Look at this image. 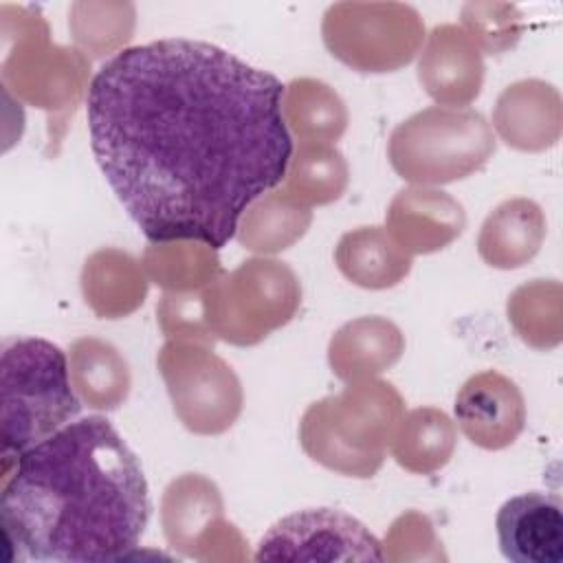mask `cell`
I'll return each mask as SVG.
<instances>
[{"label":"cell","instance_id":"obj_1","mask_svg":"<svg viewBox=\"0 0 563 563\" xmlns=\"http://www.w3.org/2000/svg\"><path fill=\"white\" fill-rule=\"evenodd\" d=\"M286 88L233 53L165 37L112 55L90 79L92 154L154 244L222 249L288 172Z\"/></svg>","mask_w":563,"mask_h":563},{"label":"cell","instance_id":"obj_2","mask_svg":"<svg viewBox=\"0 0 563 563\" xmlns=\"http://www.w3.org/2000/svg\"><path fill=\"white\" fill-rule=\"evenodd\" d=\"M2 473L11 561H119L136 550L150 521L139 457L103 416L70 420Z\"/></svg>","mask_w":563,"mask_h":563},{"label":"cell","instance_id":"obj_3","mask_svg":"<svg viewBox=\"0 0 563 563\" xmlns=\"http://www.w3.org/2000/svg\"><path fill=\"white\" fill-rule=\"evenodd\" d=\"M400 418V394L389 383L363 378L312 402L301 418L299 440L314 462L350 477H372Z\"/></svg>","mask_w":563,"mask_h":563},{"label":"cell","instance_id":"obj_4","mask_svg":"<svg viewBox=\"0 0 563 563\" xmlns=\"http://www.w3.org/2000/svg\"><path fill=\"white\" fill-rule=\"evenodd\" d=\"M2 471L73 418L81 402L66 354L51 341L15 336L2 343Z\"/></svg>","mask_w":563,"mask_h":563},{"label":"cell","instance_id":"obj_5","mask_svg":"<svg viewBox=\"0 0 563 563\" xmlns=\"http://www.w3.org/2000/svg\"><path fill=\"white\" fill-rule=\"evenodd\" d=\"M387 154L400 178L446 185L482 169L495 154V136L477 110L431 106L394 128Z\"/></svg>","mask_w":563,"mask_h":563},{"label":"cell","instance_id":"obj_6","mask_svg":"<svg viewBox=\"0 0 563 563\" xmlns=\"http://www.w3.org/2000/svg\"><path fill=\"white\" fill-rule=\"evenodd\" d=\"M295 273L275 260H249L213 279L202 295V314L213 334L253 345L288 323L299 306Z\"/></svg>","mask_w":563,"mask_h":563},{"label":"cell","instance_id":"obj_7","mask_svg":"<svg viewBox=\"0 0 563 563\" xmlns=\"http://www.w3.org/2000/svg\"><path fill=\"white\" fill-rule=\"evenodd\" d=\"M323 42L361 73H389L409 64L422 44L420 15L396 2H341L323 18Z\"/></svg>","mask_w":563,"mask_h":563},{"label":"cell","instance_id":"obj_8","mask_svg":"<svg viewBox=\"0 0 563 563\" xmlns=\"http://www.w3.org/2000/svg\"><path fill=\"white\" fill-rule=\"evenodd\" d=\"M174 409L183 424L202 435L227 431L242 409L233 369L213 352L191 343H167L158 354Z\"/></svg>","mask_w":563,"mask_h":563},{"label":"cell","instance_id":"obj_9","mask_svg":"<svg viewBox=\"0 0 563 563\" xmlns=\"http://www.w3.org/2000/svg\"><path fill=\"white\" fill-rule=\"evenodd\" d=\"M255 561H385L380 541L334 508L292 512L268 528Z\"/></svg>","mask_w":563,"mask_h":563},{"label":"cell","instance_id":"obj_10","mask_svg":"<svg viewBox=\"0 0 563 563\" xmlns=\"http://www.w3.org/2000/svg\"><path fill=\"white\" fill-rule=\"evenodd\" d=\"M453 413L460 431L475 446L499 451L523 431L526 400L515 380L495 369H484L460 387Z\"/></svg>","mask_w":563,"mask_h":563},{"label":"cell","instance_id":"obj_11","mask_svg":"<svg viewBox=\"0 0 563 563\" xmlns=\"http://www.w3.org/2000/svg\"><path fill=\"white\" fill-rule=\"evenodd\" d=\"M495 528L499 550L512 563L563 561V504L552 493L528 490L506 499Z\"/></svg>","mask_w":563,"mask_h":563},{"label":"cell","instance_id":"obj_12","mask_svg":"<svg viewBox=\"0 0 563 563\" xmlns=\"http://www.w3.org/2000/svg\"><path fill=\"white\" fill-rule=\"evenodd\" d=\"M418 79L442 106L462 108L471 103L484 81V62L477 44L455 24L435 26L420 57Z\"/></svg>","mask_w":563,"mask_h":563},{"label":"cell","instance_id":"obj_13","mask_svg":"<svg viewBox=\"0 0 563 563\" xmlns=\"http://www.w3.org/2000/svg\"><path fill=\"white\" fill-rule=\"evenodd\" d=\"M466 224L457 200L435 189H402L387 211V229L407 253H433L453 242Z\"/></svg>","mask_w":563,"mask_h":563},{"label":"cell","instance_id":"obj_14","mask_svg":"<svg viewBox=\"0 0 563 563\" xmlns=\"http://www.w3.org/2000/svg\"><path fill=\"white\" fill-rule=\"evenodd\" d=\"M405 350L402 332L383 317L347 321L330 341V367L345 383L372 378L394 365Z\"/></svg>","mask_w":563,"mask_h":563},{"label":"cell","instance_id":"obj_15","mask_svg":"<svg viewBox=\"0 0 563 563\" xmlns=\"http://www.w3.org/2000/svg\"><path fill=\"white\" fill-rule=\"evenodd\" d=\"M545 238V216L528 198H510L484 220L477 238L479 257L495 268H519L530 262Z\"/></svg>","mask_w":563,"mask_h":563},{"label":"cell","instance_id":"obj_16","mask_svg":"<svg viewBox=\"0 0 563 563\" xmlns=\"http://www.w3.org/2000/svg\"><path fill=\"white\" fill-rule=\"evenodd\" d=\"M493 121L501 139L517 150H526L528 121H532L539 150L550 147L556 143L561 128L559 92L539 79L517 81L499 95Z\"/></svg>","mask_w":563,"mask_h":563},{"label":"cell","instance_id":"obj_17","mask_svg":"<svg viewBox=\"0 0 563 563\" xmlns=\"http://www.w3.org/2000/svg\"><path fill=\"white\" fill-rule=\"evenodd\" d=\"M334 260L352 284L369 290L391 288L411 271V253H407L385 227H358L347 231L336 244Z\"/></svg>","mask_w":563,"mask_h":563},{"label":"cell","instance_id":"obj_18","mask_svg":"<svg viewBox=\"0 0 563 563\" xmlns=\"http://www.w3.org/2000/svg\"><path fill=\"white\" fill-rule=\"evenodd\" d=\"M455 424L435 407H420L400 418L391 438L394 460L411 473H433L442 468L455 449Z\"/></svg>","mask_w":563,"mask_h":563},{"label":"cell","instance_id":"obj_19","mask_svg":"<svg viewBox=\"0 0 563 563\" xmlns=\"http://www.w3.org/2000/svg\"><path fill=\"white\" fill-rule=\"evenodd\" d=\"M70 380L81 400L95 409L119 407L130 389V372L123 356L99 339H79L70 347Z\"/></svg>","mask_w":563,"mask_h":563},{"label":"cell","instance_id":"obj_20","mask_svg":"<svg viewBox=\"0 0 563 563\" xmlns=\"http://www.w3.org/2000/svg\"><path fill=\"white\" fill-rule=\"evenodd\" d=\"M312 213L308 207L292 200L286 191H275L257 198L246 211L240 229V242L251 251L275 253L299 240Z\"/></svg>","mask_w":563,"mask_h":563},{"label":"cell","instance_id":"obj_21","mask_svg":"<svg viewBox=\"0 0 563 563\" xmlns=\"http://www.w3.org/2000/svg\"><path fill=\"white\" fill-rule=\"evenodd\" d=\"M286 194L299 205H325L336 200L347 185V165L328 143L301 141L286 172Z\"/></svg>","mask_w":563,"mask_h":563}]
</instances>
